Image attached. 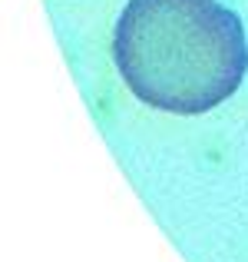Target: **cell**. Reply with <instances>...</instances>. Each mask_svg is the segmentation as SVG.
Returning <instances> with one entry per match:
<instances>
[{"label": "cell", "mask_w": 248, "mask_h": 262, "mask_svg": "<svg viewBox=\"0 0 248 262\" xmlns=\"http://www.w3.org/2000/svg\"><path fill=\"white\" fill-rule=\"evenodd\" d=\"M113 57L142 103L195 116L242 86L248 40L242 17L218 0H129Z\"/></svg>", "instance_id": "1"}]
</instances>
